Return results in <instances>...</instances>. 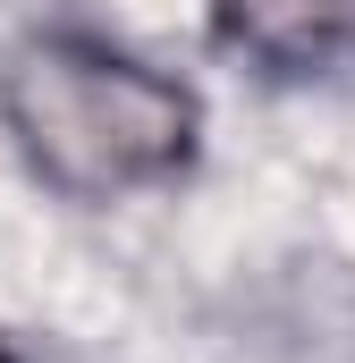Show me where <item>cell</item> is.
I'll return each instance as SVG.
<instances>
[{"mask_svg": "<svg viewBox=\"0 0 355 363\" xmlns=\"http://www.w3.org/2000/svg\"><path fill=\"white\" fill-rule=\"evenodd\" d=\"M212 34L263 77H330L355 60V0H212Z\"/></svg>", "mask_w": 355, "mask_h": 363, "instance_id": "obj_2", "label": "cell"}, {"mask_svg": "<svg viewBox=\"0 0 355 363\" xmlns=\"http://www.w3.org/2000/svg\"><path fill=\"white\" fill-rule=\"evenodd\" d=\"M0 127H9L26 178L77 211L161 194L203 152L195 85L93 26H34L9 43Z\"/></svg>", "mask_w": 355, "mask_h": 363, "instance_id": "obj_1", "label": "cell"}, {"mask_svg": "<svg viewBox=\"0 0 355 363\" xmlns=\"http://www.w3.org/2000/svg\"><path fill=\"white\" fill-rule=\"evenodd\" d=\"M0 363H17V355H9V347H0Z\"/></svg>", "mask_w": 355, "mask_h": 363, "instance_id": "obj_3", "label": "cell"}]
</instances>
